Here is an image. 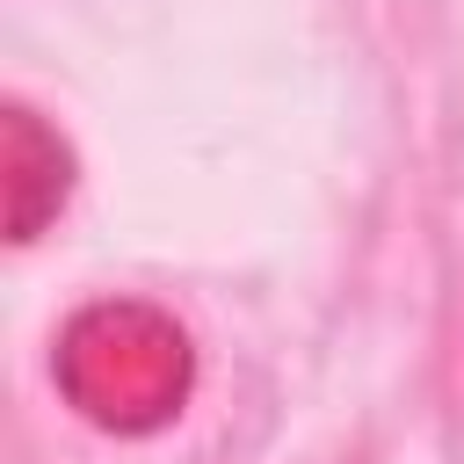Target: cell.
<instances>
[{"instance_id": "6da1fadb", "label": "cell", "mask_w": 464, "mask_h": 464, "mask_svg": "<svg viewBox=\"0 0 464 464\" xmlns=\"http://www.w3.org/2000/svg\"><path fill=\"white\" fill-rule=\"evenodd\" d=\"M51 377L80 420L109 435H152L188 406L196 348L174 326V312L145 297H94L58 326Z\"/></svg>"}, {"instance_id": "7a4b0ae2", "label": "cell", "mask_w": 464, "mask_h": 464, "mask_svg": "<svg viewBox=\"0 0 464 464\" xmlns=\"http://www.w3.org/2000/svg\"><path fill=\"white\" fill-rule=\"evenodd\" d=\"M72 196V145L29 109L7 102V239L29 246Z\"/></svg>"}]
</instances>
